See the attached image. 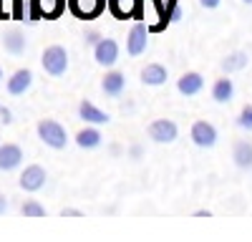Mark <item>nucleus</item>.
<instances>
[{"label":"nucleus","instance_id":"f257e3e1","mask_svg":"<svg viewBox=\"0 0 252 242\" xmlns=\"http://www.w3.org/2000/svg\"><path fill=\"white\" fill-rule=\"evenodd\" d=\"M38 136L51 149H66V144H68L66 129H63L58 121H53V119H43V121H40V124H38Z\"/></svg>","mask_w":252,"mask_h":242},{"label":"nucleus","instance_id":"f03ea898","mask_svg":"<svg viewBox=\"0 0 252 242\" xmlns=\"http://www.w3.org/2000/svg\"><path fill=\"white\" fill-rule=\"evenodd\" d=\"M40 63H43V71L48 76H63L68 71V51L63 46H48L43 51Z\"/></svg>","mask_w":252,"mask_h":242},{"label":"nucleus","instance_id":"7ed1b4c3","mask_svg":"<svg viewBox=\"0 0 252 242\" xmlns=\"http://www.w3.org/2000/svg\"><path fill=\"white\" fill-rule=\"evenodd\" d=\"M179 136V126L172 119H157L149 124V139L154 144H172Z\"/></svg>","mask_w":252,"mask_h":242},{"label":"nucleus","instance_id":"20e7f679","mask_svg":"<svg viewBox=\"0 0 252 242\" xmlns=\"http://www.w3.org/2000/svg\"><path fill=\"white\" fill-rule=\"evenodd\" d=\"M46 179H48V174H46L43 167H40V164H31V167L23 169L18 184H20V189H26V192H38V189L46 187Z\"/></svg>","mask_w":252,"mask_h":242},{"label":"nucleus","instance_id":"39448f33","mask_svg":"<svg viewBox=\"0 0 252 242\" xmlns=\"http://www.w3.org/2000/svg\"><path fill=\"white\" fill-rule=\"evenodd\" d=\"M146 46H149V28L144 23H136L129 30V35H126V53L136 58V56L146 53Z\"/></svg>","mask_w":252,"mask_h":242},{"label":"nucleus","instance_id":"423d86ee","mask_svg":"<svg viewBox=\"0 0 252 242\" xmlns=\"http://www.w3.org/2000/svg\"><path fill=\"white\" fill-rule=\"evenodd\" d=\"M189 136H192V141L199 149H212L217 144V129L209 124V121H194Z\"/></svg>","mask_w":252,"mask_h":242},{"label":"nucleus","instance_id":"0eeeda50","mask_svg":"<svg viewBox=\"0 0 252 242\" xmlns=\"http://www.w3.org/2000/svg\"><path fill=\"white\" fill-rule=\"evenodd\" d=\"M94 58L98 66H106L111 68L116 60H119V43L114 38H101L98 43L94 46Z\"/></svg>","mask_w":252,"mask_h":242},{"label":"nucleus","instance_id":"6e6552de","mask_svg":"<svg viewBox=\"0 0 252 242\" xmlns=\"http://www.w3.org/2000/svg\"><path fill=\"white\" fill-rule=\"evenodd\" d=\"M109 0H68V8L76 18L81 20H91L96 15L103 13V8H106Z\"/></svg>","mask_w":252,"mask_h":242},{"label":"nucleus","instance_id":"1a4fd4ad","mask_svg":"<svg viewBox=\"0 0 252 242\" xmlns=\"http://www.w3.org/2000/svg\"><path fill=\"white\" fill-rule=\"evenodd\" d=\"M23 164V149L18 144H3L0 147V172H13Z\"/></svg>","mask_w":252,"mask_h":242},{"label":"nucleus","instance_id":"9d476101","mask_svg":"<svg viewBox=\"0 0 252 242\" xmlns=\"http://www.w3.org/2000/svg\"><path fill=\"white\" fill-rule=\"evenodd\" d=\"M78 116L86 121V124H94V126H101V124H109L111 116L106 111H101L98 106H94L91 101H81L78 104Z\"/></svg>","mask_w":252,"mask_h":242},{"label":"nucleus","instance_id":"9b49d317","mask_svg":"<svg viewBox=\"0 0 252 242\" xmlns=\"http://www.w3.org/2000/svg\"><path fill=\"white\" fill-rule=\"evenodd\" d=\"M202 89H204V78H202V73H197V71H187V73L177 81V91H179L182 96H197Z\"/></svg>","mask_w":252,"mask_h":242},{"label":"nucleus","instance_id":"f8f14e48","mask_svg":"<svg viewBox=\"0 0 252 242\" xmlns=\"http://www.w3.org/2000/svg\"><path fill=\"white\" fill-rule=\"evenodd\" d=\"M124 89H126V76L121 71H109L106 76L101 78V91L106 93V96H111V98L121 96Z\"/></svg>","mask_w":252,"mask_h":242},{"label":"nucleus","instance_id":"ddd939ff","mask_svg":"<svg viewBox=\"0 0 252 242\" xmlns=\"http://www.w3.org/2000/svg\"><path fill=\"white\" fill-rule=\"evenodd\" d=\"M31 86H33V73L28 68H20L8 78V93L10 96H23Z\"/></svg>","mask_w":252,"mask_h":242},{"label":"nucleus","instance_id":"4468645a","mask_svg":"<svg viewBox=\"0 0 252 242\" xmlns=\"http://www.w3.org/2000/svg\"><path fill=\"white\" fill-rule=\"evenodd\" d=\"M141 84L144 86H164L166 78H169V73H166V68L161 63H149L141 68Z\"/></svg>","mask_w":252,"mask_h":242},{"label":"nucleus","instance_id":"2eb2a0df","mask_svg":"<svg viewBox=\"0 0 252 242\" xmlns=\"http://www.w3.org/2000/svg\"><path fill=\"white\" fill-rule=\"evenodd\" d=\"M235 96V84H232V78H217L215 81V86H212V98L217 101V104H229Z\"/></svg>","mask_w":252,"mask_h":242},{"label":"nucleus","instance_id":"dca6fc26","mask_svg":"<svg viewBox=\"0 0 252 242\" xmlns=\"http://www.w3.org/2000/svg\"><path fill=\"white\" fill-rule=\"evenodd\" d=\"M101 131L91 124V126H86V129H81L78 134H76V144L81 147V149H96V147H101Z\"/></svg>","mask_w":252,"mask_h":242},{"label":"nucleus","instance_id":"f3484780","mask_svg":"<svg viewBox=\"0 0 252 242\" xmlns=\"http://www.w3.org/2000/svg\"><path fill=\"white\" fill-rule=\"evenodd\" d=\"M232 159L240 169H252V144L250 141H237L232 149Z\"/></svg>","mask_w":252,"mask_h":242},{"label":"nucleus","instance_id":"a211bd4d","mask_svg":"<svg viewBox=\"0 0 252 242\" xmlns=\"http://www.w3.org/2000/svg\"><path fill=\"white\" fill-rule=\"evenodd\" d=\"M3 46H5L8 53L20 56V53L26 51V35L20 33V30H10V33H5V38H3Z\"/></svg>","mask_w":252,"mask_h":242},{"label":"nucleus","instance_id":"6ab92c4d","mask_svg":"<svg viewBox=\"0 0 252 242\" xmlns=\"http://www.w3.org/2000/svg\"><path fill=\"white\" fill-rule=\"evenodd\" d=\"M136 5H139V0H109V10H111L116 18H129V15H134Z\"/></svg>","mask_w":252,"mask_h":242},{"label":"nucleus","instance_id":"aec40b11","mask_svg":"<svg viewBox=\"0 0 252 242\" xmlns=\"http://www.w3.org/2000/svg\"><path fill=\"white\" fill-rule=\"evenodd\" d=\"M247 63H250L247 53H232V56H227V58L222 60V71H224V73H235V71H242Z\"/></svg>","mask_w":252,"mask_h":242},{"label":"nucleus","instance_id":"412c9836","mask_svg":"<svg viewBox=\"0 0 252 242\" xmlns=\"http://www.w3.org/2000/svg\"><path fill=\"white\" fill-rule=\"evenodd\" d=\"M35 5L46 18H56V15H61L63 8H66V0H35Z\"/></svg>","mask_w":252,"mask_h":242},{"label":"nucleus","instance_id":"4be33fe9","mask_svg":"<svg viewBox=\"0 0 252 242\" xmlns=\"http://www.w3.org/2000/svg\"><path fill=\"white\" fill-rule=\"evenodd\" d=\"M20 212L26 217H46V207L40 205L38 199H26L23 205H20Z\"/></svg>","mask_w":252,"mask_h":242},{"label":"nucleus","instance_id":"5701e85b","mask_svg":"<svg viewBox=\"0 0 252 242\" xmlns=\"http://www.w3.org/2000/svg\"><path fill=\"white\" fill-rule=\"evenodd\" d=\"M237 126H240V129H245V131H252V106H245V109L240 111Z\"/></svg>","mask_w":252,"mask_h":242},{"label":"nucleus","instance_id":"b1692460","mask_svg":"<svg viewBox=\"0 0 252 242\" xmlns=\"http://www.w3.org/2000/svg\"><path fill=\"white\" fill-rule=\"evenodd\" d=\"M220 3H222V0H199V5H202V8H207V10L220 8Z\"/></svg>","mask_w":252,"mask_h":242},{"label":"nucleus","instance_id":"393cba45","mask_svg":"<svg viewBox=\"0 0 252 242\" xmlns=\"http://www.w3.org/2000/svg\"><path fill=\"white\" fill-rule=\"evenodd\" d=\"M98 40H101V35H98V33H86V43H89V46H96Z\"/></svg>","mask_w":252,"mask_h":242},{"label":"nucleus","instance_id":"a878e982","mask_svg":"<svg viewBox=\"0 0 252 242\" xmlns=\"http://www.w3.org/2000/svg\"><path fill=\"white\" fill-rule=\"evenodd\" d=\"M5 212H8V197L0 194V214H5Z\"/></svg>","mask_w":252,"mask_h":242},{"label":"nucleus","instance_id":"bb28decb","mask_svg":"<svg viewBox=\"0 0 252 242\" xmlns=\"http://www.w3.org/2000/svg\"><path fill=\"white\" fill-rule=\"evenodd\" d=\"M61 217H81V212H78V210H63Z\"/></svg>","mask_w":252,"mask_h":242},{"label":"nucleus","instance_id":"cd10ccee","mask_svg":"<svg viewBox=\"0 0 252 242\" xmlns=\"http://www.w3.org/2000/svg\"><path fill=\"white\" fill-rule=\"evenodd\" d=\"M242 3H247V5H252V0H242Z\"/></svg>","mask_w":252,"mask_h":242},{"label":"nucleus","instance_id":"c85d7f7f","mask_svg":"<svg viewBox=\"0 0 252 242\" xmlns=\"http://www.w3.org/2000/svg\"><path fill=\"white\" fill-rule=\"evenodd\" d=\"M0 78H3V71H0Z\"/></svg>","mask_w":252,"mask_h":242}]
</instances>
